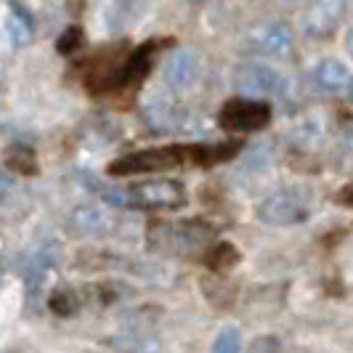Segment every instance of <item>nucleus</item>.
Instances as JSON below:
<instances>
[{"instance_id":"4468645a","label":"nucleus","mask_w":353,"mask_h":353,"mask_svg":"<svg viewBox=\"0 0 353 353\" xmlns=\"http://www.w3.org/2000/svg\"><path fill=\"white\" fill-rule=\"evenodd\" d=\"M8 35L14 46H27L32 37H35V19L27 11V6H11V14H8Z\"/></svg>"},{"instance_id":"f3484780","label":"nucleus","mask_w":353,"mask_h":353,"mask_svg":"<svg viewBox=\"0 0 353 353\" xmlns=\"http://www.w3.org/2000/svg\"><path fill=\"white\" fill-rule=\"evenodd\" d=\"M114 348L120 353H159V340L152 332H125L114 337Z\"/></svg>"},{"instance_id":"39448f33","label":"nucleus","mask_w":353,"mask_h":353,"mask_svg":"<svg viewBox=\"0 0 353 353\" xmlns=\"http://www.w3.org/2000/svg\"><path fill=\"white\" fill-rule=\"evenodd\" d=\"M258 218L268 226H295L308 218V196L295 189L276 192L258 205Z\"/></svg>"},{"instance_id":"9b49d317","label":"nucleus","mask_w":353,"mask_h":353,"mask_svg":"<svg viewBox=\"0 0 353 353\" xmlns=\"http://www.w3.org/2000/svg\"><path fill=\"white\" fill-rule=\"evenodd\" d=\"M196 77H199V59H196V53L176 51L170 56V61L165 67V80L170 83V88H189V85H194Z\"/></svg>"},{"instance_id":"20e7f679","label":"nucleus","mask_w":353,"mask_h":353,"mask_svg":"<svg viewBox=\"0 0 353 353\" xmlns=\"http://www.w3.org/2000/svg\"><path fill=\"white\" fill-rule=\"evenodd\" d=\"M274 109L265 101H255V99H231L223 104L218 123L226 130L234 133H252V130H263L271 123Z\"/></svg>"},{"instance_id":"393cba45","label":"nucleus","mask_w":353,"mask_h":353,"mask_svg":"<svg viewBox=\"0 0 353 353\" xmlns=\"http://www.w3.org/2000/svg\"><path fill=\"white\" fill-rule=\"evenodd\" d=\"M0 252H3V239H0Z\"/></svg>"},{"instance_id":"423d86ee","label":"nucleus","mask_w":353,"mask_h":353,"mask_svg":"<svg viewBox=\"0 0 353 353\" xmlns=\"http://www.w3.org/2000/svg\"><path fill=\"white\" fill-rule=\"evenodd\" d=\"M234 88L248 96H279L284 90V77L265 64H242L234 70Z\"/></svg>"},{"instance_id":"a211bd4d","label":"nucleus","mask_w":353,"mask_h":353,"mask_svg":"<svg viewBox=\"0 0 353 353\" xmlns=\"http://www.w3.org/2000/svg\"><path fill=\"white\" fill-rule=\"evenodd\" d=\"M205 263L215 274H223V271H229L231 265L239 263V250L234 248V245H229V242H218L212 250H208Z\"/></svg>"},{"instance_id":"ddd939ff","label":"nucleus","mask_w":353,"mask_h":353,"mask_svg":"<svg viewBox=\"0 0 353 353\" xmlns=\"http://www.w3.org/2000/svg\"><path fill=\"white\" fill-rule=\"evenodd\" d=\"M292 43H295L292 30L287 24H282V21L279 24H268L263 32H258V37H255L258 51L268 53V56H284V53H290Z\"/></svg>"},{"instance_id":"b1692460","label":"nucleus","mask_w":353,"mask_h":353,"mask_svg":"<svg viewBox=\"0 0 353 353\" xmlns=\"http://www.w3.org/2000/svg\"><path fill=\"white\" fill-rule=\"evenodd\" d=\"M345 88H348V99H351V101H353V77H351V80H348V85H345Z\"/></svg>"},{"instance_id":"f8f14e48","label":"nucleus","mask_w":353,"mask_h":353,"mask_svg":"<svg viewBox=\"0 0 353 353\" xmlns=\"http://www.w3.org/2000/svg\"><path fill=\"white\" fill-rule=\"evenodd\" d=\"M242 152L239 141H221V143H194L189 146V165L196 168H215L221 162H229Z\"/></svg>"},{"instance_id":"4be33fe9","label":"nucleus","mask_w":353,"mask_h":353,"mask_svg":"<svg viewBox=\"0 0 353 353\" xmlns=\"http://www.w3.org/2000/svg\"><path fill=\"white\" fill-rule=\"evenodd\" d=\"M279 337L274 335H261L252 340V345L248 348V353H279Z\"/></svg>"},{"instance_id":"2eb2a0df","label":"nucleus","mask_w":353,"mask_h":353,"mask_svg":"<svg viewBox=\"0 0 353 353\" xmlns=\"http://www.w3.org/2000/svg\"><path fill=\"white\" fill-rule=\"evenodd\" d=\"M314 77H316L319 88L324 90H340L348 85V70H345V64L343 61H335V59H327V61H321L314 72Z\"/></svg>"},{"instance_id":"f257e3e1","label":"nucleus","mask_w":353,"mask_h":353,"mask_svg":"<svg viewBox=\"0 0 353 353\" xmlns=\"http://www.w3.org/2000/svg\"><path fill=\"white\" fill-rule=\"evenodd\" d=\"M104 202L114 208H139V210H176L186 205V189L181 181L159 178V181H146L139 186H104L101 189Z\"/></svg>"},{"instance_id":"6e6552de","label":"nucleus","mask_w":353,"mask_h":353,"mask_svg":"<svg viewBox=\"0 0 353 353\" xmlns=\"http://www.w3.org/2000/svg\"><path fill=\"white\" fill-rule=\"evenodd\" d=\"M114 218L104 210H96V208H77L70 215V231L74 236H106L114 231Z\"/></svg>"},{"instance_id":"9d476101","label":"nucleus","mask_w":353,"mask_h":353,"mask_svg":"<svg viewBox=\"0 0 353 353\" xmlns=\"http://www.w3.org/2000/svg\"><path fill=\"white\" fill-rule=\"evenodd\" d=\"M154 51H157V43H149V46H141L128 56V61H123L120 67V74L114 77L112 88H125V85H139L143 77L152 70V59H154Z\"/></svg>"},{"instance_id":"0eeeda50","label":"nucleus","mask_w":353,"mask_h":353,"mask_svg":"<svg viewBox=\"0 0 353 353\" xmlns=\"http://www.w3.org/2000/svg\"><path fill=\"white\" fill-rule=\"evenodd\" d=\"M59 261V245L56 242H46V245H40V248L27 258V263H24V284H27V295L32 298L37 290L43 287L46 282V276H48V271H51L53 265Z\"/></svg>"},{"instance_id":"5701e85b","label":"nucleus","mask_w":353,"mask_h":353,"mask_svg":"<svg viewBox=\"0 0 353 353\" xmlns=\"http://www.w3.org/2000/svg\"><path fill=\"white\" fill-rule=\"evenodd\" d=\"M337 202H340V205H348V208H353V183H348V186H345V189L337 194Z\"/></svg>"},{"instance_id":"412c9836","label":"nucleus","mask_w":353,"mask_h":353,"mask_svg":"<svg viewBox=\"0 0 353 353\" xmlns=\"http://www.w3.org/2000/svg\"><path fill=\"white\" fill-rule=\"evenodd\" d=\"M83 43V30L80 27H70L59 35V43H56V51L59 53H72L74 48H80Z\"/></svg>"},{"instance_id":"dca6fc26","label":"nucleus","mask_w":353,"mask_h":353,"mask_svg":"<svg viewBox=\"0 0 353 353\" xmlns=\"http://www.w3.org/2000/svg\"><path fill=\"white\" fill-rule=\"evenodd\" d=\"M6 168L17 170L21 176H35L37 173V154L30 143H11L6 152Z\"/></svg>"},{"instance_id":"a878e982","label":"nucleus","mask_w":353,"mask_h":353,"mask_svg":"<svg viewBox=\"0 0 353 353\" xmlns=\"http://www.w3.org/2000/svg\"><path fill=\"white\" fill-rule=\"evenodd\" d=\"M0 274H3V268H0Z\"/></svg>"},{"instance_id":"7ed1b4c3","label":"nucleus","mask_w":353,"mask_h":353,"mask_svg":"<svg viewBox=\"0 0 353 353\" xmlns=\"http://www.w3.org/2000/svg\"><path fill=\"white\" fill-rule=\"evenodd\" d=\"M189 162V146H159V149H143L125 157L114 159L109 165L112 176H141V173H162L176 170Z\"/></svg>"},{"instance_id":"f03ea898","label":"nucleus","mask_w":353,"mask_h":353,"mask_svg":"<svg viewBox=\"0 0 353 353\" xmlns=\"http://www.w3.org/2000/svg\"><path fill=\"white\" fill-rule=\"evenodd\" d=\"M215 236L210 223L205 221H170V223H154L146 231V248L162 255H196L205 252Z\"/></svg>"},{"instance_id":"1a4fd4ad","label":"nucleus","mask_w":353,"mask_h":353,"mask_svg":"<svg viewBox=\"0 0 353 353\" xmlns=\"http://www.w3.org/2000/svg\"><path fill=\"white\" fill-rule=\"evenodd\" d=\"M343 17V3H314L305 14V35L308 37H332Z\"/></svg>"},{"instance_id":"aec40b11","label":"nucleus","mask_w":353,"mask_h":353,"mask_svg":"<svg viewBox=\"0 0 353 353\" xmlns=\"http://www.w3.org/2000/svg\"><path fill=\"white\" fill-rule=\"evenodd\" d=\"M242 351V332L239 327H226L212 343V353H239Z\"/></svg>"},{"instance_id":"6ab92c4d","label":"nucleus","mask_w":353,"mask_h":353,"mask_svg":"<svg viewBox=\"0 0 353 353\" xmlns=\"http://www.w3.org/2000/svg\"><path fill=\"white\" fill-rule=\"evenodd\" d=\"M80 303H83V298L74 290L59 287V290H53V295L48 298V308H51L56 316H72L80 308Z\"/></svg>"}]
</instances>
